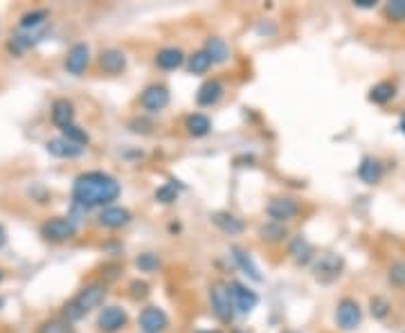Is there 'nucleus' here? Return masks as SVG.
Listing matches in <instances>:
<instances>
[{
    "mask_svg": "<svg viewBox=\"0 0 405 333\" xmlns=\"http://www.w3.org/2000/svg\"><path fill=\"white\" fill-rule=\"evenodd\" d=\"M122 194V185L118 178L104 171H86L79 173L72 183V205L88 212L93 208H111Z\"/></svg>",
    "mask_w": 405,
    "mask_h": 333,
    "instance_id": "obj_1",
    "label": "nucleus"
},
{
    "mask_svg": "<svg viewBox=\"0 0 405 333\" xmlns=\"http://www.w3.org/2000/svg\"><path fill=\"white\" fill-rule=\"evenodd\" d=\"M104 297H106V284H101V282L86 284L75 297L63 304V309H61L63 320H68V322L81 320V317H86L91 311L99 309L101 304H104Z\"/></svg>",
    "mask_w": 405,
    "mask_h": 333,
    "instance_id": "obj_2",
    "label": "nucleus"
},
{
    "mask_svg": "<svg viewBox=\"0 0 405 333\" xmlns=\"http://www.w3.org/2000/svg\"><path fill=\"white\" fill-rule=\"evenodd\" d=\"M313 280L320 284H334L340 280V275L344 272V257L338 252H322L315 257V262L311 264Z\"/></svg>",
    "mask_w": 405,
    "mask_h": 333,
    "instance_id": "obj_3",
    "label": "nucleus"
},
{
    "mask_svg": "<svg viewBox=\"0 0 405 333\" xmlns=\"http://www.w3.org/2000/svg\"><path fill=\"white\" fill-rule=\"evenodd\" d=\"M77 221L72 216H54L41 225V237L52 243H66L77 237Z\"/></svg>",
    "mask_w": 405,
    "mask_h": 333,
    "instance_id": "obj_4",
    "label": "nucleus"
},
{
    "mask_svg": "<svg viewBox=\"0 0 405 333\" xmlns=\"http://www.w3.org/2000/svg\"><path fill=\"white\" fill-rule=\"evenodd\" d=\"M210 302H212V311L214 315L219 317L221 322H232L235 315H237V309H235V302H232V295H230V288L227 284L223 282H216L212 288H210Z\"/></svg>",
    "mask_w": 405,
    "mask_h": 333,
    "instance_id": "obj_5",
    "label": "nucleus"
},
{
    "mask_svg": "<svg viewBox=\"0 0 405 333\" xmlns=\"http://www.w3.org/2000/svg\"><path fill=\"white\" fill-rule=\"evenodd\" d=\"M363 322V309H360L358 299L354 297H342L336 307V324L340 331L352 333Z\"/></svg>",
    "mask_w": 405,
    "mask_h": 333,
    "instance_id": "obj_6",
    "label": "nucleus"
},
{
    "mask_svg": "<svg viewBox=\"0 0 405 333\" xmlns=\"http://www.w3.org/2000/svg\"><path fill=\"white\" fill-rule=\"evenodd\" d=\"M48 30H50V25L39 27V30H16V32L11 34L9 43H7V50H9L14 56H21V54H25L27 50H32L36 43H41L43 39H46Z\"/></svg>",
    "mask_w": 405,
    "mask_h": 333,
    "instance_id": "obj_7",
    "label": "nucleus"
},
{
    "mask_svg": "<svg viewBox=\"0 0 405 333\" xmlns=\"http://www.w3.org/2000/svg\"><path fill=\"white\" fill-rule=\"evenodd\" d=\"M169 99H171V95H169L167 86H163V83H151V86H147V88L142 91V95H140V106H142L144 111H149V113H160V111H165V108L169 106Z\"/></svg>",
    "mask_w": 405,
    "mask_h": 333,
    "instance_id": "obj_8",
    "label": "nucleus"
},
{
    "mask_svg": "<svg viewBox=\"0 0 405 333\" xmlns=\"http://www.w3.org/2000/svg\"><path fill=\"white\" fill-rule=\"evenodd\" d=\"M138 324L142 333H165L169 329V315L160 307H147L140 311Z\"/></svg>",
    "mask_w": 405,
    "mask_h": 333,
    "instance_id": "obj_9",
    "label": "nucleus"
},
{
    "mask_svg": "<svg viewBox=\"0 0 405 333\" xmlns=\"http://www.w3.org/2000/svg\"><path fill=\"white\" fill-rule=\"evenodd\" d=\"M128 324V313L120 307H104L99 311L97 327L101 333H120Z\"/></svg>",
    "mask_w": 405,
    "mask_h": 333,
    "instance_id": "obj_10",
    "label": "nucleus"
},
{
    "mask_svg": "<svg viewBox=\"0 0 405 333\" xmlns=\"http://www.w3.org/2000/svg\"><path fill=\"white\" fill-rule=\"evenodd\" d=\"M270 221L275 223H288L299 214V203L293 198H272L266 208Z\"/></svg>",
    "mask_w": 405,
    "mask_h": 333,
    "instance_id": "obj_11",
    "label": "nucleus"
},
{
    "mask_svg": "<svg viewBox=\"0 0 405 333\" xmlns=\"http://www.w3.org/2000/svg\"><path fill=\"white\" fill-rule=\"evenodd\" d=\"M66 70L70 72V75H75V77H81L86 68L91 66V48L86 46V43H75L68 54H66Z\"/></svg>",
    "mask_w": 405,
    "mask_h": 333,
    "instance_id": "obj_12",
    "label": "nucleus"
},
{
    "mask_svg": "<svg viewBox=\"0 0 405 333\" xmlns=\"http://www.w3.org/2000/svg\"><path fill=\"white\" fill-rule=\"evenodd\" d=\"M227 288H230V295H232L237 313H250L252 309H257L259 295L252 291V288H248V286L241 284V282H230Z\"/></svg>",
    "mask_w": 405,
    "mask_h": 333,
    "instance_id": "obj_13",
    "label": "nucleus"
},
{
    "mask_svg": "<svg viewBox=\"0 0 405 333\" xmlns=\"http://www.w3.org/2000/svg\"><path fill=\"white\" fill-rule=\"evenodd\" d=\"M133 219V214L128 212L126 208H120V205H111V208H104L97 216V223L101 227H108V230H120L124 225H128Z\"/></svg>",
    "mask_w": 405,
    "mask_h": 333,
    "instance_id": "obj_14",
    "label": "nucleus"
},
{
    "mask_svg": "<svg viewBox=\"0 0 405 333\" xmlns=\"http://www.w3.org/2000/svg\"><path fill=\"white\" fill-rule=\"evenodd\" d=\"M288 257H291L297 266H309V264L315 262L317 255H315V248L309 239L295 237V239H291V243H288Z\"/></svg>",
    "mask_w": 405,
    "mask_h": 333,
    "instance_id": "obj_15",
    "label": "nucleus"
},
{
    "mask_svg": "<svg viewBox=\"0 0 405 333\" xmlns=\"http://www.w3.org/2000/svg\"><path fill=\"white\" fill-rule=\"evenodd\" d=\"M46 149H48L50 155L61 158V160H75V158L83 155V147H79V144H72V142L66 140L63 135L48 140V142H46Z\"/></svg>",
    "mask_w": 405,
    "mask_h": 333,
    "instance_id": "obj_16",
    "label": "nucleus"
},
{
    "mask_svg": "<svg viewBox=\"0 0 405 333\" xmlns=\"http://www.w3.org/2000/svg\"><path fill=\"white\" fill-rule=\"evenodd\" d=\"M385 176V167L379 158L374 155H365L358 165V178L365 185H379Z\"/></svg>",
    "mask_w": 405,
    "mask_h": 333,
    "instance_id": "obj_17",
    "label": "nucleus"
},
{
    "mask_svg": "<svg viewBox=\"0 0 405 333\" xmlns=\"http://www.w3.org/2000/svg\"><path fill=\"white\" fill-rule=\"evenodd\" d=\"M230 252H232L235 264L241 268V272H243V275H248V277H250L252 282H262V280H264L262 270H259V266L255 264V259L250 257V252H248V250L241 248V245H232V248H230Z\"/></svg>",
    "mask_w": 405,
    "mask_h": 333,
    "instance_id": "obj_18",
    "label": "nucleus"
},
{
    "mask_svg": "<svg viewBox=\"0 0 405 333\" xmlns=\"http://www.w3.org/2000/svg\"><path fill=\"white\" fill-rule=\"evenodd\" d=\"M99 68L106 75H122L126 70V54L118 48H108L99 54Z\"/></svg>",
    "mask_w": 405,
    "mask_h": 333,
    "instance_id": "obj_19",
    "label": "nucleus"
},
{
    "mask_svg": "<svg viewBox=\"0 0 405 333\" xmlns=\"http://www.w3.org/2000/svg\"><path fill=\"white\" fill-rule=\"evenodd\" d=\"M223 93H225V86L219 79H207L196 93V104L198 106H214L221 101Z\"/></svg>",
    "mask_w": 405,
    "mask_h": 333,
    "instance_id": "obj_20",
    "label": "nucleus"
},
{
    "mask_svg": "<svg viewBox=\"0 0 405 333\" xmlns=\"http://www.w3.org/2000/svg\"><path fill=\"white\" fill-rule=\"evenodd\" d=\"M210 219H212V223H214L216 227L221 230V232H225V235H230V237H237V235H241L243 230H245V225H243V221L239 219V216L230 214V212H223V210L212 212Z\"/></svg>",
    "mask_w": 405,
    "mask_h": 333,
    "instance_id": "obj_21",
    "label": "nucleus"
},
{
    "mask_svg": "<svg viewBox=\"0 0 405 333\" xmlns=\"http://www.w3.org/2000/svg\"><path fill=\"white\" fill-rule=\"evenodd\" d=\"M75 104H72L70 99H56L52 104V122L59 126V128H66L70 124H75Z\"/></svg>",
    "mask_w": 405,
    "mask_h": 333,
    "instance_id": "obj_22",
    "label": "nucleus"
},
{
    "mask_svg": "<svg viewBox=\"0 0 405 333\" xmlns=\"http://www.w3.org/2000/svg\"><path fill=\"white\" fill-rule=\"evenodd\" d=\"M394 97H396V83L394 81H387V79L379 81L376 86H371V91L367 95V99L371 101V104H376V106H385Z\"/></svg>",
    "mask_w": 405,
    "mask_h": 333,
    "instance_id": "obj_23",
    "label": "nucleus"
},
{
    "mask_svg": "<svg viewBox=\"0 0 405 333\" xmlns=\"http://www.w3.org/2000/svg\"><path fill=\"white\" fill-rule=\"evenodd\" d=\"M185 63V52L180 48H163L155 54V66L160 70H176Z\"/></svg>",
    "mask_w": 405,
    "mask_h": 333,
    "instance_id": "obj_24",
    "label": "nucleus"
},
{
    "mask_svg": "<svg viewBox=\"0 0 405 333\" xmlns=\"http://www.w3.org/2000/svg\"><path fill=\"white\" fill-rule=\"evenodd\" d=\"M50 25V11L48 9H32L25 11L19 19V30H39V27Z\"/></svg>",
    "mask_w": 405,
    "mask_h": 333,
    "instance_id": "obj_25",
    "label": "nucleus"
},
{
    "mask_svg": "<svg viewBox=\"0 0 405 333\" xmlns=\"http://www.w3.org/2000/svg\"><path fill=\"white\" fill-rule=\"evenodd\" d=\"M185 128L192 138H205L212 131V120L202 113H194L185 120Z\"/></svg>",
    "mask_w": 405,
    "mask_h": 333,
    "instance_id": "obj_26",
    "label": "nucleus"
},
{
    "mask_svg": "<svg viewBox=\"0 0 405 333\" xmlns=\"http://www.w3.org/2000/svg\"><path fill=\"white\" fill-rule=\"evenodd\" d=\"M202 50L210 54V59H212L214 66L216 63H225L230 59V48H227V43L221 36H210L205 41V48H202Z\"/></svg>",
    "mask_w": 405,
    "mask_h": 333,
    "instance_id": "obj_27",
    "label": "nucleus"
},
{
    "mask_svg": "<svg viewBox=\"0 0 405 333\" xmlns=\"http://www.w3.org/2000/svg\"><path fill=\"white\" fill-rule=\"evenodd\" d=\"M259 237H262V241H266V243H282L288 237V230L284 223L268 221L259 227Z\"/></svg>",
    "mask_w": 405,
    "mask_h": 333,
    "instance_id": "obj_28",
    "label": "nucleus"
},
{
    "mask_svg": "<svg viewBox=\"0 0 405 333\" xmlns=\"http://www.w3.org/2000/svg\"><path fill=\"white\" fill-rule=\"evenodd\" d=\"M212 59H210V54L205 50H198L194 52L190 59H187V70L192 72V75H205V72L212 68Z\"/></svg>",
    "mask_w": 405,
    "mask_h": 333,
    "instance_id": "obj_29",
    "label": "nucleus"
},
{
    "mask_svg": "<svg viewBox=\"0 0 405 333\" xmlns=\"http://www.w3.org/2000/svg\"><path fill=\"white\" fill-rule=\"evenodd\" d=\"M36 333H75V327L63 317H50V320H43L39 324Z\"/></svg>",
    "mask_w": 405,
    "mask_h": 333,
    "instance_id": "obj_30",
    "label": "nucleus"
},
{
    "mask_svg": "<svg viewBox=\"0 0 405 333\" xmlns=\"http://www.w3.org/2000/svg\"><path fill=\"white\" fill-rule=\"evenodd\" d=\"M369 313L374 320H387L389 313H392V304H389V299L383 295H374L369 299Z\"/></svg>",
    "mask_w": 405,
    "mask_h": 333,
    "instance_id": "obj_31",
    "label": "nucleus"
},
{
    "mask_svg": "<svg viewBox=\"0 0 405 333\" xmlns=\"http://www.w3.org/2000/svg\"><path fill=\"white\" fill-rule=\"evenodd\" d=\"M387 282L394 288H405V259H396L387 268Z\"/></svg>",
    "mask_w": 405,
    "mask_h": 333,
    "instance_id": "obj_32",
    "label": "nucleus"
},
{
    "mask_svg": "<svg viewBox=\"0 0 405 333\" xmlns=\"http://www.w3.org/2000/svg\"><path fill=\"white\" fill-rule=\"evenodd\" d=\"M61 135H63L66 140H70L72 144H79V147H83V149H86V144L91 142L88 133H86L83 128L77 126V124H70V126L61 128Z\"/></svg>",
    "mask_w": 405,
    "mask_h": 333,
    "instance_id": "obj_33",
    "label": "nucleus"
},
{
    "mask_svg": "<svg viewBox=\"0 0 405 333\" xmlns=\"http://www.w3.org/2000/svg\"><path fill=\"white\" fill-rule=\"evenodd\" d=\"M153 196H155L158 203H163V205H171V203L178 200V190H176V185H173V180H171V183H165V185L158 187Z\"/></svg>",
    "mask_w": 405,
    "mask_h": 333,
    "instance_id": "obj_34",
    "label": "nucleus"
},
{
    "mask_svg": "<svg viewBox=\"0 0 405 333\" xmlns=\"http://www.w3.org/2000/svg\"><path fill=\"white\" fill-rule=\"evenodd\" d=\"M385 16L392 23H405V0H389L385 5Z\"/></svg>",
    "mask_w": 405,
    "mask_h": 333,
    "instance_id": "obj_35",
    "label": "nucleus"
},
{
    "mask_svg": "<svg viewBox=\"0 0 405 333\" xmlns=\"http://www.w3.org/2000/svg\"><path fill=\"white\" fill-rule=\"evenodd\" d=\"M135 266L140 272H155L160 268V259H158V255H153V252H142L135 259Z\"/></svg>",
    "mask_w": 405,
    "mask_h": 333,
    "instance_id": "obj_36",
    "label": "nucleus"
},
{
    "mask_svg": "<svg viewBox=\"0 0 405 333\" xmlns=\"http://www.w3.org/2000/svg\"><path fill=\"white\" fill-rule=\"evenodd\" d=\"M128 128H131V133H140V135H147L153 131V122L147 120V118H133L128 122Z\"/></svg>",
    "mask_w": 405,
    "mask_h": 333,
    "instance_id": "obj_37",
    "label": "nucleus"
},
{
    "mask_svg": "<svg viewBox=\"0 0 405 333\" xmlns=\"http://www.w3.org/2000/svg\"><path fill=\"white\" fill-rule=\"evenodd\" d=\"M147 295H149V284L147 282H140V280L131 282V297L133 299H144Z\"/></svg>",
    "mask_w": 405,
    "mask_h": 333,
    "instance_id": "obj_38",
    "label": "nucleus"
},
{
    "mask_svg": "<svg viewBox=\"0 0 405 333\" xmlns=\"http://www.w3.org/2000/svg\"><path fill=\"white\" fill-rule=\"evenodd\" d=\"M354 5L360 7V9H374L376 7V0H356Z\"/></svg>",
    "mask_w": 405,
    "mask_h": 333,
    "instance_id": "obj_39",
    "label": "nucleus"
},
{
    "mask_svg": "<svg viewBox=\"0 0 405 333\" xmlns=\"http://www.w3.org/2000/svg\"><path fill=\"white\" fill-rule=\"evenodd\" d=\"M5 241H7V232H5V227L0 225V248L5 245Z\"/></svg>",
    "mask_w": 405,
    "mask_h": 333,
    "instance_id": "obj_40",
    "label": "nucleus"
},
{
    "mask_svg": "<svg viewBox=\"0 0 405 333\" xmlns=\"http://www.w3.org/2000/svg\"><path fill=\"white\" fill-rule=\"evenodd\" d=\"M401 133L405 135V115H403V120H401Z\"/></svg>",
    "mask_w": 405,
    "mask_h": 333,
    "instance_id": "obj_41",
    "label": "nucleus"
},
{
    "mask_svg": "<svg viewBox=\"0 0 405 333\" xmlns=\"http://www.w3.org/2000/svg\"><path fill=\"white\" fill-rule=\"evenodd\" d=\"M3 280H5V272H3V270H0V284H3Z\"/></svg>",
    "mask_w": 405,
    "mask_h": 333,
    "instance_id": "obj_42",
    "label": "nucleus"
},
{
    "mask_svg": "<svg viewBox=\"0 0 405 333\" xmlns=\"http://www.w3.org/2000/svg\"><path fill=\"white\" fill-rule=\"evenodd\" d=\"M196 333H219V331H196Z\"/></svg>",
    "mask_w": 405,
    "mask_h": 333,
    "instance_id": "obj_43",
    "label": "nucleus"
}]
</instances>
